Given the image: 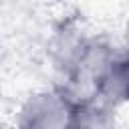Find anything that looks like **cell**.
<instances>
[{
    "mask_svg": "<svg viewBox=\"0 0 129 129\" xmlns=\"http://www.w3.org/2000/svg\"><path fill=\"white\" fill-rule=\"evenodd\" d=\"M73 101L60 87L36 91L24 99L16 113V125L24 129H64L71 127Z\"/></svg>",
    "mask_w": 129,
    "mask_h": 129,
    "instance_id": "6da1fadb",
    "label": "cell"
},
{
    "mask_svg": "<svg viewBox=\"0 0 129 129\" xmlns=\"http://www.w3.org/2000/svg\"><path fill=\"white\" fill-rule=\"evenodd\" d=\"M95 95L115 109L129 103V54L117 52L97 75Z\"/></svg>",
    "mask_w": 129,
    "mask_h": 129,
    "instance_id": "7a4b0ae2",
    "label": "cell"
},
{
    "mask_svg": "<svg viewBox=\"0 0 129 129\" xmlns=\"http://www.w3.org/2000/svg\"><path fill=\"white\" fill-rule=\"evenodd\" d=\"M87 42H89V36H85L83 30L75 24H62L54 32L48 44V52H50L54 67L60 71L62 77L75 71V67L79 64L83 56Z\"/></svg>",
    "mask_w": 129,
    "mask_h": 129,
    "instance_id": "3957f363",
    "label": "cell"
},
{
    "mask_svg": "<svg viewBox=\"0 0 129 129\" xmlns=\"http://www.w3.org/2000/svg\"><path fill=\"white\" fill-rule=\"evenodd\" d=\"M115 125V107L103 101L97 95L85 97L73 103L71 127H89V129H107Z\"/></svg>",
    "mask_w": 129,
    "mask_h": 129,
    "instance_id": "277c9868",
    "label": "cell"
},
{
    "mask_svg": "<svg viewBox=\"0 0 129 129\" xmlns=\"http://www.w3.org/2000/svg\"><path fill=\"white\" fill-rule=\"evenodd\" d=\"M123 44H125V52L129 54V20H127L125 30H123Z\"/></svg>",
    "mask_w": 129,
    "mask_h": 129,
    "instance_id": "5b68a950",
    "label": "cell"
}]
</instances>
